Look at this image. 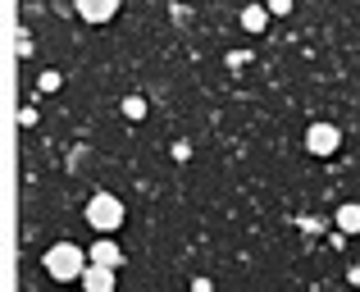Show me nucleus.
<instances>
[{"label": "nucleus", "instance_id": "7ed1b4c3", "mask_svg": "<svg viewBox=\"0 0 360 292\" xmlns=\"http://www.w3.org/2000/svg\"><path fill=\"white\" fill-rule=\"evenodd\" d=\"M342 146V128H333V124H310L306 128V151L310 155H333V151Z\"/></svg>", "mask_w": 360, "mask_h": 292}, {"label": "nucleus", "instance_id": "39448f33", "mask_svg": "<svg viewBox=\"0 0 360 292\" xmlns=\"http://www.w3.org/2000/svg\"><path fill=\"white\" fill-rule=\"evenodd\" d=\"M87 256H91V265H105V269H119V265H123V247H119L115 238H101L96 247L87 251Z\"/></svg>", "mask_w": 360, "mask_h": 292}, {"label": "nucleus", "instance_id": "f8f14e48", "mask_svg": "<svg viewBox=\"0 0 360 292\" xmlns=\"http://www.w3.org/2000/svg\"><path fill=\"white\" fill-rule=\"evenodd\" d=\"M292 9V0H269V14H288Z\"/></svg>", "mask_w": 360, "mask_h": 292}, {"label": "nucleus", "instance_id": "f03ea898", "mask_svg": "<svg viewBox=\"0 0 360 292\" xmlns=\"http://www.w3.org/2000/svg\"><path fill=\"white\" fill-rule=\"evenodd\" d=\"M123 220H128V210H123V201L115 192H96L87 201V224L101 233V238H110L115 229H123Z\"/></svg>", "mask_w": 360, "mask_h": 292}, {"label": "nucleus", "instance_id": "9b49d317", "mask_svg": "<svg viewBox=\"0 0 360 292\" xmlns=\"http://www.w3.org/2000/svg\"><path fill=\"white\" fill-rule=\"evenodd\" d=\"M55 87H60V73H55V69L41 73V91H55Z\"/></svg>", "mask_w": 360, "mask_h": 292}, {"label": "nucleus", "instance_id": "6e6552de", "mask_svg": "<svg viewBox=\"0 0 360 292\" xmlns=\"http://www.w3.org/2000/svg\"><path fill=\"white\" fill-rule=\"evenodd\" d=\"M242 27L246 32H264V27H269V5H246L242 9Z\"/></svg>", "mask_w": 360, "mask_h": 292}, {"label": "nucleus", "instance_id": "1a4fd4ad", "mask_svg": "<svg viewBox=\"0 0 360 292\" xmlns=\"http://www.w3.org/2000/svg\"><path fill=\"white\" fill-rule=\"evenodd\" d=\"M123 115H128L132 124H137V119H146V101H141V96H128V101H123Z\"/></svg>", "mask_w": 360, "mask_h": 292}, {"label": "nucleus", "instance_id": "f257e3e1", "mask_svg": "<svg viewBox=\"0 0 360 292\" xmlns=\"http://www.w3.org/2000/svg\"><path fill=\"white\" fill-rule=\"evenodd\" d=\"M46 274L51 279H60V284H73V279H82L87 274V265H91V256L82 247H73V242H55L51 251H46Z\"/></svg>", "mask_w": 360, "mask_h": 292}, {"label": "nucleus", "instance_id": "423d86ee", "mask_svg": "<svg viewBox=\"0 0 360 292\" xmlns=\"http://www.w3.org/2000/svg\"><path fill=\"white\" fill-rule=\"evenodd\" d=\"M82 292H115V269L87 265V274H82Z\"/></svg>", "mask_w": 360, "mask_h": 292}, {"label": "nucleus", "instance_id": "0eeeda50", "mask_svg": "<svg viewBox=\"0 0 360 292\" xmlns=\"http://www.w3.org/2000/svg\"><path fill=\"white\" fill-rule=\"evenodd\" d=\"M333 229H338V233H347V238H352V233H360V205H356V201L338 205V215H333Z\"/></svg>", "mask_w": 360, "mask_h": 292}, {"label": "nucleus", "instance_id": "20e7f679", "mask_svg": "<svg viewBox=\"0 0 360 292\" xmlns=\"http://www.w3.org/2000/svg\"><path fill=\"white\" fill-rule=\"evenodd\" d=\"M73 9H78L87 23H110V18L119 14V0H78Z\"/></svg>", "mask_w": 360, "mask_h": 292}, {"label": "nucleus", "instance_id": "9d476101", "mask_svg": "<svg viewBox=\"0 0 360 292\" xmlns=\"http://www.w3.org/2000/svg\"><path fill=\"white\" fill-rule=\"evenodd\" d=\"M18 55H32V32L27 27H18Z\"/></svg>", "mask_w": 360, "mask_h": 292}]
</instances>
